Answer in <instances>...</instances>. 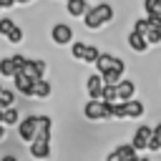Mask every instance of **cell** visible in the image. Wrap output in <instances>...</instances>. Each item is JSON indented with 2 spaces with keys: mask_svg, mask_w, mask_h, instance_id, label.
I'll list each match as a JSON object with an SVG mask.
<instances>
[{
  "mask_svg": "<svg viewBox=\"0 0 161 161\" xmlns=\"http://www.w3.org/2000/svg\"><path fill=\"white\" fill-rule=\"evenodd\" d=\"M33 86H35V80H33L28 73L18 70V73L13 75V88H15L20 96H25V98H33Z\"/></svg>",
  "mask_w": 161,
  "mask_h": 161,
  "instance_id": "cell-6",
  "label": "cell"
},
{
  "mask_svg": "<svg viewBox=\"0 0 161 161\" xmlns=\"http://www.w3.org/2000/svg\"><path fill=\"white\" fill-rule=\"evenodd\" d=\"M23 38H25V35H23V28H15V33H13L8 40H10L13 45H18V43H23Z\"/></svg>",
  "mask_w": 161,
  "mask_h": 161,
  "instance_id": "cell-24",
  "label": "cell"
},
{
  "mask_svg": "<svg viewBox=\"0 0 161 161\" xmlns=\"http://www.w3.org/2000/svg\"><path fill=\"white\" fill-rule=\"evenodd\" d=\"M15 28H18V23H15V20H10V18H0V35H3L5 40L15 33Z\"/></svg>",
  "mask_w": 161,
  "mask_h": 161,
  "instance_id": "cell-18",
  "label": "cell"
},
{
  "mask_svg": "<svg viewBox=\"0 0 161 161\" xmlns=\"http://www.w3.org/2000/svg\"><path fill=\"white\" fill-rule=\"evenodd\" d=\"M0 10H3V0H0Z\"/></svg>",
  "mask_w": 161,
  "mask_h": 161,
  "instance_id": "cell-34",
  "label": "cell"
},
{
  "mask_svg": "<svg viewBox=\"0 0 161 161\" xmlns=\"http://www.w3.org/2000/svg\"><path fill=\"white\" fill-rule=\"evenodd\" d=\"M151 133H153V126H138L131 136V146L136 151H148V141H151Z\"/></svg>",
  "mask_w": 161,
  "mask_h": 161,
  "instance_id": "cell-7",
  "label": "cell"
},
{
  "mask_svg": "<svg viewBox=\"0 0 161 161\" xmlns=\"http://www.w3.org/2000/svg\"><path fill=\"white\" fill-rule=\"evenodd\" d=\"M13 60H15V65H18V70H20V68H23V65L28 63V58H25V55H20V53H15V55H13Z\"/></svg>",
  "mask_w": 161,
  "mask_h": 161,
  "instance_id": "cell-27",
  "label": "cell"
},
{
  "mask_svg": "<svg viewBox=\"0 0 161 161\" xmlns=\"http://www.w3.org/2000/svg\"><path fill=\"white\" fill-rule=\"evenodd\" d=\"M50 93H53V86H50V80H45V78L35 80V86H33V98H48Z\"/></svg>",
  "mask_w": 161,
  "mask_h": 161,
  "instance_id": "cell-15",
  "label": "cell"
},
{
  "mask_svg": "<svg viewBox=\"0 0 161 161\" xmlns=\"http://www.w3.org/2000/svg\"><path fill=\"white\" fill-rule=\"evenodd\" d=\"M88 8H91V5H88L86 0H65V10H68L70 18H83Z\"/></svg>",
  "mask_w": 161,
  "mask_h": 161,
  "instance_id": "cell-13",
  "label": "cell"
},
{
  "mask_svg": "<svg viewBox=\"0 0 161 161\" xmlns=\"http://www.w3.org/2000/svg\"><path fill=\"white\" fill-rule=\"evenodd\" d=\"M103 75L101 73H93V75H88V80H86V93H88V98H101L103 96Z\"/></svg>",
  "mask_w": 161,
  "mask_h": 161,
  "instance_id": "cell-9",
  "label": "cell"
},
{
  "mask_svg": "<svg viewBox=\"0 0 161 161\" xmlns=\"http://www.w3.org/2000/svg\"><path fill=\"white\" fill-rule=\"evenodd\" d=\"M106 161H121V156H118V151L113 148V151H111V153L106 156Z\"/></svg>",
  "mask_w": 161,
  "mask_h": 161,
  "instance_id": "cell-28",
  "label": "cell"
},
{
  "mask_svg": "<svg viewBox=\"0 0 161 161\" xmlns=\"http://www.w3.org/2000/svg\"><path fill=\"white\" fill-rule=\"evenodd\" d=\"M0 88H3V86H0ZM0 108H3V106H0Z\"/></svg>",
  "mask_w": 161,
  "mask_h": 161,
  "instance_id": "cell-35",
  "label": "cell"
},
{
  "mask_svg": "<svg viewBox=\"0 0 161 161\" xmlns=\"http://www.w3.org/2000/svg\"><path fill=\"white\" fill-rule=\"evenodd\" d=\"M101 75H103V83L116 86V83L123 78V70H121V68H113V70H106V73H101Z\"/></svg>",
  "mask_w": 161,
  "mask_h": 161,
  "instance_id": "cell-19",
  "label": "cell"
},
{
  "mask_svg": "<svg viewBox=\"0 0 161 161\" xmlns=\"http://www.w3.org/2000/svg\"><path fill=\"white\" fill-rule=\"evenodd\" d=\"M123 108H126V118H141V116L146 113V106H143V101H136V98H131V101H123Z\"/></svg>",
  "mask_w": 161,
  "mask_h": 161,
  "instance_id": "cell-12",
  "label": "cell"
},
{
  "mask_svg": "<svg viewBox=\"0 0 161 161\" xmlns=\"http://www.w3.org/2000/svg\"><path fill=\"white\" fill-rule=\"evenodd\" d=\"M45 68H48V65H45V60H40V58L30 60V58H28V63H25L20 70H23V73H28L33 80H40V78L45 75Z\"/></svg>",
  "mask_w": 161,
  "mask_h": 161,
  "instance_id": "cell-8",
  "label": "cell"
},
{
  "mask_svg": "<svg viewBox=\"0 0 161 161\" xmlns=\"http://www.w3.org/2000/svg\"><path fill=\"white\" fill-rule=\"evenodd\" d=\"M146 40H148V45H158L161 43V28H148L146 30Z\"/></svg>",
  "mask_w": 161,
  "mask_h": 161,
  "instance_id": "cell-22",
  "label": "cell"
},
{
  "mask_svg": "<svg viewBox=\"0 0 161 161\" xmlns=\"http://www.w3.org/2000/svg\"><path fill=\"white\" fill-rule=\"evenodd\" d=\"M5 131H8V126H5V123H3V121H0V141H3V138H5Z\"/></svg>",
  "mask_w": 161,
  "mask_h": 161,
  "instance_id": "cell-30",
  "label": "cell"
},
{
  "mask_svg": "<svg viewBox=\"0 0 161 161\" xmlns=\"http://www.w3.org/2000/svg\"><path fill=\"white\" fill-rule=\"evenodd\" d=\"M50 40L55 45H70L73 43V28L65 25V23H55L50 28Z\"/></svg>",
  "mask_w": 161,
  "mask_h": 161,
  "instance_id": "cell-4",
  "label": "cell"
},
{
  "mask_svg": "<svg viewBox=\"0 0 161 161\" xmlns=\"http://www.w3.org/2000/svg\"><path fill=\"white\" fill-rule=\"evenodd\" d=\"M98 55H101V50H98L96 45H88V43H86V45H83V53H80V60H83V63H91V65H93Z\"/></svg>",
  "mask_w": 161,
  "mask_h": 161,
  "instance_id": "cell-17",
  "label": "cell"
},
{
  "mask_svg": "<svg viewBox=\"0 0 161 161\" xmlns=\"http://www.w3.org/2000/svg\"><path fill=\"white\" fill-rule=\"evenodd\" d=\"M116 88H118V101H131L133 93H136V83L128 80V78H121L116 83Z\"/></svg>",
  "mask_w": 161,
  "mask_h": 161,
  "instance_id": "cell-11",
  "label": "cell"
},
{
  "mask_svg": "<svg viewBox=\"0 0 161 161\" xmlns=\"http://www.w3.org/2000/svg\"><path fill=\"white\" fill-rule=\"evenodd\" d=\"M0 161H18V156H13V153H8V156H3Z\"/></svg>",
  "mask_w": 161,
  "mask_h": 161,
  "instance_id": "cell-31",
  "label": "cell"
},
{
  "mask_svg": "<svg viewBox=\"0 0 161 161\" xmlns=\"http://www.w3.org/2000/svg\"><path fill=\"white\" fill-rule=\"evenodd\" d=\"M113 20V5L108 3H98V5H91L83 15V23L88 30H101L103 25H108Z\"/></svg>",
  "mask_w": 161,
  "mask_h": 161,
  "instance_id": "cell-1",
  "label": "cell"
},
{
  "mask_svg": "<svg viewBox=\"0 0 161 161\" xmlns=\"http://www.w3.org/2000/svg\"><path fill=\"white\" fill-rule=\"evenodd\" d=\"M156 3H158V0H143V10H146V15H156Z\"/></svg>",
  "mask_w": 161,
  "mask_h": 161,
  "instance_id": "cell-26",
  "label": "cell"
},
{
  "mask_svg": "<svg viewBox=\"0 0 161 161\" xmlns=\"http://www.w3.org/2000/svg\"><path fill=\"white\" fill-rule=\"evenodd\" d=\"M148 151H161V138L156 133H151V141H148Z\"/></svg>",
  "mask_w": 161,
  "mask_h": 161,
  "instance_id": "cell-25",
  "label": "cell"
},
{
  "mask_svg": "<svg viewBox=\"0 0 161 161\" xmlns=\"http://www.w3.org/2000/svg\"><path fill=\"white\" fill-rule=\"evenodd\" d=\"M0 121H3L5 126H18V121H20L18 108H15V106H3V108H0Z\"/></svg>",
  "mask_w": 161,
  "mask_h": 161,
  "instance_id": "cell-14",
  "label": "cell"
},
{
  "mask_svg": "<svg viewBox=\"0 0 161 161\" xmlns=\"http://www.w3.org/2000/svg\"><path fill=\"white\" fill-rule=\"evenodd\" d=\"M13 5H18V3H15V0H3V10H5V8H13Z\"/></svg>",
  "mask_w": 161,
  "mask_h": 161,
  "instance_id": "cell-29",
  "label": "cell"
},
{
  "mask_svg": "<svg viewBox=\"0 0 161 161\" xmlns=\"http://www.w3.org/2000/svg\"><path fill=\"white\" fill-rule=\"evenodd\" d=\"M15 103V91L13 88H0V106H13Z\"/></svg>",
  "mask_w": 161,
  "mask_h": 161,
  "instance_id": "cell-21",
  "label": "cell"
},
{
  "mask_svg": "<svg viewBox=\"0 0 161 161\" xmlns=\"http://www.w3.org/2000/svg\"><path fill=\"white\" fill-rule=\"evenodd\" d=\"M138 161H151V158L148 156H138Z\"/></svg>",
  "mask_w": 161,
  "mask_h": 161,
  "instance_id": "cell-33",
  "label": "cell"
},
{
  "mask_svg": "<svg viewBox=\"0 0 161 161\" xmlns=\"http://www.w3.org/2000/svg\"><path fill=\"white\" fill-rule=\"evenodd\" d=\"M101 98H103V101H108V103H116V101H118V88L106 83V86H103V96H101Z\"/></svg>",
  "mask_w": 161,
  "mask_h": 161,
  "instance_id": "cell-20",
  "label": "cell"
},
{
  "mask_svg": "<svg viewBox=\"0 0 161 161\" xmlns=\"http://www.w3.org/2000/svg\"><path fill=\"white\" fill-rule=\"evenodd\" d=\"M96 70L98 73H106V70H113V68H121V70H126V63H123V58H116V55H111V53H101L98 58H96Z\"/></svg>",
  "mask_w": 161,
  "mask_h": 161,
  "instance_id": "cell-5",
  "label": "cell"
},
{
  "mask_svg": "<svg viewBox=\"0 0 161 161\" xmlns=\"http://www.w3.org/2000/svg\"><path fill=\"white\" fill-rule=\"evenodd\" d=\"M83 116L88 121H108L111 116V103L103 98H88V103L83 106Z\"/></svg>",
  "mask_w": 161,
  "mask_h": 161,
  "instance_id": "cell-2",
  "label": "cell"
},
{
  "mask_svg": "<svg viewBox=\"0 0 161 161\" xmlns=\"http://www.w3.org/2000/svg\"><path fill=\"white\" fill-rule=\"evenodd\" d=\"M18 136H20V141L30 143V141L38 136V116H25V118H20V121H18Z\"/></svg>",
  "mask_w": 161,
  "mask_h": 161,
  "instance_id": "cell-3",
  "label": "cell"
},
{
  "mask_svg": "<svg viewBox=\"0 0 161 161\" xmlns=\"http://www.w3.org/2000/svg\"><path fill=\"white\" fill-rule=\"evenodd\" d=\"M15 73H18V65H15L13 55H10V58H3V60H0V75H5V78H13Z\"/></svg>",
  "mask_w": 161,
  "mask_h": 161,
  "instance_id": "cell-16",
  "label": "cell"
},
{
  "mask_svg": "<svg viewBox=\"0 0 161 161\" xmlns=\"http://www.w3.org/2000/svg\"><path fill=\"white\" fill-rule=\"evenodd\" d=\"M18 5H28V3H33V0H15Z\"/></svg>",
  "mask_w": 161,
  "mask_h": 161,
  "instance_id": "cell-32",
  "label": "cell"
},
{
  "mask_svg": "<svg viewBox=\"0 0 161 161\" xmlns=\"http://www.w3.org/2000/svg\"><path fill=\"white\" fill-rule=\"evenodd\" d=\"M126 40H128V48L136 50V53H146V50H148V40H146V35L138 33V30H131Z\"/></svg>",
  "mask_w": 161,
  "mask_h": 161,
  "instance_id": "cell-10",
  "label": "cell"
},
{
  "mask_svg": "<svg viewBox=\"0 0 161 161\" xmlns=\"http://www.w3.org/2000/svg\"><path fill=\"white\" fill-rule=\"evenodd\" d=\"M151 28V23H148V18H138L136 23H133V30H138V33H143L146 35V30Z\"/></svg>",
  "mask_w": 161,
  "mask_h": 161,
  "instance_id": "cell-23",
  "label": "cell"
}]
</instances>
